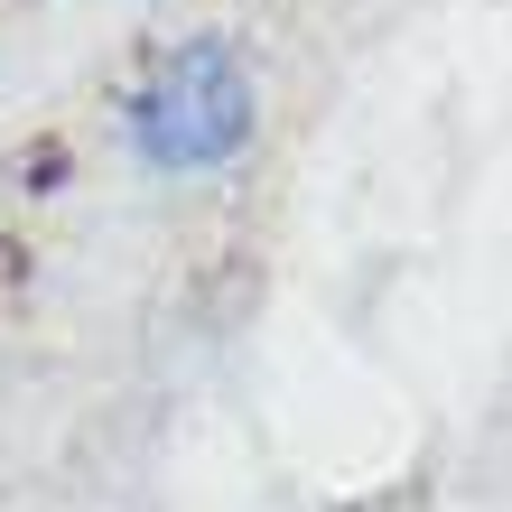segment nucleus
Segmentation results:
<instances>
[{"label":"nucleus","instance_id":"f257e3e1","mask_svg":"<svg viewBox=\"0 0 512 512\" xmlns=\"http://www.w3.org/2000/svg\"><path fill=\"white\" fill-rule=\"evenodd\" d=\"M261 140V75L224 28L177 38L122 103V149L149 177H215Z\"/></svg>","mask_w":512,"mask_h":512}]
</instances>
